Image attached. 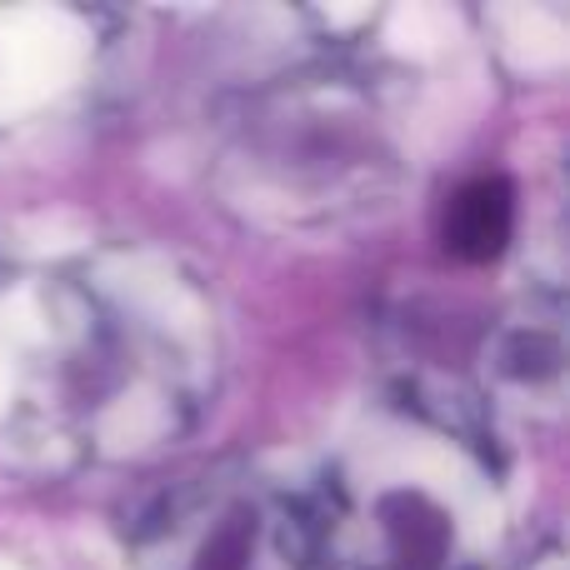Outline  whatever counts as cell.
<instances>
[{"label":"cell","instance_id":"6da1fadb","mask_svg":"<svg viewBox=\"0 0 570 570\" xmlns=\"http://www.w3.org/2000/svg\"><path fill=\"white\" fill-rule=\"evenodd\" d=\"M10 325L0 441L56 465L136 461L196 425L216 371V315L160 256H106L40 281Z\"/></svg>","mask_w":570,"mask_h":570},{"label":"cell","instance_id":"7a4b0ae2","mask_svg":"<svg viewBox=\"0 0 570 570\" xmlns=\"http://www.w3.org/2000/svg\"><path fill=\"white\" fill-rule=\"evenodd\" d=\"M220 186L246 216L321 230L385 206L401 160L371 90L341 70H305L250 96L230 126Z\"/></svg>","mask_w":570,"mask_h":570},{"label":"cell","instance_id":"3957f363","mask_svg":"<svg viewBox=\"0 0 570 570\" xmlns=\"http://www.w3.org/2000/svg\"><path fill=\"white\" fill-rule=\"evenodd\" d=\"M411 435L355 451L325 481L331 570H481L491 465L481 435L411 405Z\"/></svg>","mask_w":570,"mask_h":570},{"label":"cell","instance_id":"277c9868","mask_svg":"<svg viewBox=\"0 0 570 570\" xmlns=\"http://www.w3.org/2000/svg\"><path fill=\"white\" fill-rule=\"evenodd\" d=\"M130 535L146 570H331L321 495L256 471L170 481Z\"/></svg>","mask_w":570,"mask_h":570},{"label":"cell","instance_id":"5b68a950","mask_svg":"<svg viewBox=\"0 0 570 570\" xmlns=\"http://www.w3.org/2000/svg\"><path fill=\"white\" fill-rule=\"evenodd\" d=\"M485 385L505 405L561 411L566 395V325L561 301H525L485 335Z\"/></svg>","mask_w":570,"mask_h":570},{"label":"cell","instance_id":"8992f818","mask_svg":"<svg viewBox=\"0 0 570 570\" xmlns=\"http://www.w3.org/2000/svg\"><path fill=\"white\" fill-rule=\"evenodd\" d=\"M515 186L505 176H475L445 200L441 240L455 261L465 266H491L495 256H505L515 236Z\"/></svg>","mask_w":570,"mask_h":570},{"label":"cell","instance_id":"52a82bcc","mask_svg":"<svg viewBox=\"0 0 570 570\" xmlns=\"http://www.w3.org/2000/svg\"><path fill=\"white\" fill-rule=\"evenodd\" d=\"M515 570H566V551H561V541H546L541 551H531Z\"/></svg>","mask_w":570,"mask_h":570}]
</instances>
